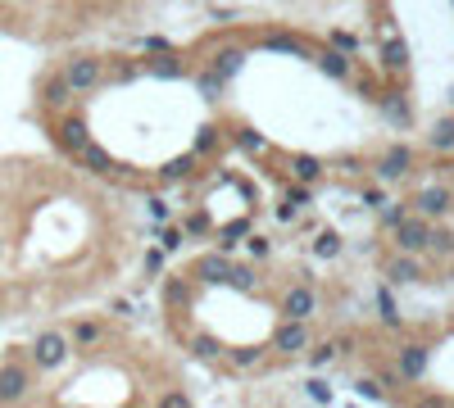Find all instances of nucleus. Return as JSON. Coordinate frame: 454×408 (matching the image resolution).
Returning a JSON list of instances; mask_svg holds the SVG:
<instances>
[{"instance_id": "f257e3e1", "label": "nucleus", "mask_w": 454, "mask_h": 408, "mask_svg": "<svg viewBox=\"0 0 454 408\" xmlns=\"http://www.w3.org/2000/svg\"><path fill=\"white\" fill-rule=\"evenodd\" d=\"M64 358H68V336L64 332H41L32 340V367L55 372V367H64Z\"/></svg>"}, {"instance_id": "f03ea898", "label": "nucleus", "mask_w": 454, "mask_h": 408, "mask_svg": "<svg viewBox=\"0 0 454 408\" xmlns=\"http://www.w3.org/2000/svg\"><path fill=\"white\" fill-rule=\"evenodd\" d=\"M432 223H422V218H404L400 227H395V241H400L404 254H427L432 249Z\"/></svg>"}, {"instance_id": "7ed1b4c3", "label": "nucleus", "mask_w": 454, "mask_h": 408, "mask_svg": "<svg viewBox=\"0 0 454 408\" xmlns=\"http://www.w3.org/2000/svg\"><path fill=\"white\" fill-rule=\"evenodd\" d=\"M318 309V295L309 286H291L282 295V313H286V323H309Z\"/></svg>"}, {"instance_id": "20e7f679", "label": "nucleus", "mask_w": 454, "mask_h": 408, "mask_svg": "<svg viewBox=\"0 0 454 408\" xmlns=\"http://www.w3.org/2000/svg\"><path fill=\"white\" fill-rule=\"evenodd\" d=\"M28 386H32V372H28L23 363L0 367V404H19V399L28 395Z\"/></svg>"}, {"instance_id": "39448f33", "label": "nucleus", "mask_w": 454, "mask_h": 408, "mask_svg": "<svg viewBox=\"0 0 454 408\" xmlns=\"http://www.w3.org/2000/svg\"><path fill=\"white\" fill-rule=\"evenodd\" d=\"M418 218L422 223H432V218H441V214H450V204H454V191L450 186H422L418 191Z\"/></svg>"}, {"instance_id": "423d86ee", "label": "nucleus", "mask_w": 454, "mask_h": 408, "mask_svg": "<svg viewBox=\"0 0 454 408\" xmlns=\"http://www.w3.org/2000/svg\"><path fill=\"white\" fill-rule=\"evenodd\" d=\"M64 82H68V91H91L100 82V59L96 54H77L73 64L64 68Z\"/></svg>"}, {"instance_id": "0eeeda50", "label": "nucleus", "mask_w": 454, "mask_h": 408, "mask_svg": "<svg viewBox=\"0 0 454 408\" xmlns=\"http://www.w3.org/2000/svg\"><path fill=\"white\" fill-rule=\"evenodd\" d=\"M309 323H282L277 332H273V345H277V354H300L304 345H309Z\"/></svg>"}, {"instance_id": "6e6552de", "label": "nucleus", "mask_w": 454, "mask_h": 408, "mask_svg": "<svg viewBox=\"0 0 454 408\" xmlns=\"http://www.w3.org/2000/svg\"><path fill=\"white\" fill-rule=\"evenodd\" d=\"M59 141H64V150L82 154V150L91 145V136H87V119H82V114H68V119L59 123Z\"/></svg>"}, {"instance_id": "1a4fd4ad", "label": "nucleus", "mask_w": 454, "mask_h": 408, "mask_svg": "<svg viewBox=\"0 0 454 408\" xmlns=\"http://www.w3.org/2000/svg\"><path fill=\"white\" fill-rule=\"evenodd\" d=\"M422 372H427V349L422 345H404L400 349V376L404 381H418Z\"/></svg>"}, {"instance_id": "9d476101", "label": "nucleus", "mask_w": 454, "mask_h": 408, "mask_svg": "<svg viewBox=\"0 0 454 408\" xmlns=\"http://www.w3.org/2000/svg\"><path fill=\"white\" fill-rule=\"evenodd\" d=\"M404 168H409V145H391V154L382 159V182H395V177H404Z\"/></svg>"}, {"instance_id": "9b49d317", "label": "nucleus", "mask_w": 454, "mask_h": 408, "mask_svg": "<svg viewBox=\"0 0 454 408\" xmlns=\"http://www.w3.org/2000/svg\"><path fill=\"white\" fill-rule=\"evenodd\" d=\"M382 64H386L391 73H404V68H409V45H404L400 37H391V41L382 45Z\"/></svg>"}, {"instance_id": "f8f14e48", "label": "nucleus", "mask_w": 454, "mask_h": 408, "mask_svg": "<svg viewBox=\"0 0 454 408\" xmlns=\"http://www.w3.org/2000/svg\"><path fill=\"white\" fill-rule=\"evenodd\" d=\"M427 141H432V150L450 154V150H454V114H445V119L432 127V136H427Z\"/></svg>"}, {"instance_id": "ddd939ff", "label": "nucleus", "mask_w": 454, "mask_h": 408, "mask_svg": "<svg viewBox=\"0 0 454 408\" xmlns=\"http://www.w3.org/2000/svg\"><path fill=\"white\" fill-rule=\"evenodd\" d=\"M291 168H295V177H300V182H318V177H323V163L309 159V154H295Z\"/></svg>"}, {"instance_id": "4468645a", "label": "nucleus", "mask_w": 454, "mask_h": 408, "mask_svg": "<svg viewBox=\"0 0 454 408\" xmlns=\"http://www.w3.org/2000/svg\"><path fill=\"white\" fill-rule=\"evenodd\" d=\"M341 254V236L336 232H318L314 236V258H336Z\"/></svg>"}, {"instance_id": "2eb2a0df", "label": "nucleus", "mask_w": 454, "mask_h": 408, "mask_svg": "<svg viewBox=\"0 0 454 408\" xmlns=\"http://www.w3.org/2000/svg\"><path fill=\"white\" fill-rule=\"evenodd\" d=\"M227 286L255 290V286H259V272H255V268H241V263H232V272H227Z\"/></svg>"}, {"instance_id": "dca6fc26", "label": "nucleus", "mask_w": 454, "mask_h": 408, "mask_svg": "<svg viewBox=\"0 0 454 408\" xmlns=\"http://www.w3.org/2000/svg\"><path fill=\"white\" fill-rule=\"evenodd\" d=\"M327 41H332V54H341V59L359 50V37H355V32H346V28H336V32L327 37Z\"/></svg>"}, {"instance_id": "f3484780", "label": "nucleus", "mask_w": 454, "mask_h": 408, "mask_svg": "<svg viewBox=\"0 0 454 408\" xmlns=\"http://www.w3.org/2000/svg\"><path fill=\"white\" fill-rule=\"evenodd\" d=\"M77 159L87 163V168H96V172H109V168H114V159H109V154L100 150L96 141H91V145H87V150H82V154H77Z\"/></svg>"}, {"instance_id": "a211bd4d", "label": "nucleus", "mask_w": 454, "mask_h": 408, "mask_svg": "<svg viewBox=\"0 0 454 408\" xmlns=\"http://www.w3.org/2000/svg\"><path fill=\"white\" fill-rule=\"evenodd\" d=\"M227 272H232V263H227L223 254H214V258L200 263V277H205V281H227Z\"/></svg>"}, {"instance_id": "6ab92c4d", "label": "nucleus", "mask_w": 454, "mask_h": 408, "mask_svg": "<svg viewBox=\"0 0 454 408\" xmlns=\"http://www.w3.org/2000/svg\"><path fill=\"white\" fill-rule=\"evenodd\" d=\"M318 68H323L327 77H336V82H341V77L350 73V59H341V54H332V50H327V54H318Z\"/></svg>"}, {"instance_id": "aec40b11", "label": "nucleus", "mask_w": 454, "mask_h": 408, "mask_svg": "<svg viewBox=\"0 0 454 408\" xmlns=\"http://www.w3.org/2000/svg\"><path fill=\"white\" fill-rule=\"evenodd\" d=\"M377 313L386 323H400V309H395V290L391 286H377Z\"/></svg>"}, {"instance_id": "412c9836", "label": "nucleus", "mask_w": 454, "mask_h": 408, "mask_svg": "<svg viewBox=\"0 0 454 408\" xmlns=\"http://www.w3.org/2000/svg\"><path fill=\"white\" fill-rule=\"evenodd\" d=\"M237 68H241V50H223V54L214 59V73L223 77V82H232V73H237Z\"/></svg>"}, {"instance_id": "4be33fe9", "label": "nucleus", "mask_w": 454, "mask_h": 408, "mask_svg": "<svg viewBox=\"0 0 454 408\" xmlns=\"http://www.w3.org/2000/svg\"><path fill=\"white\" fill-rule=\"evenodd\" d=\"M73 96V91H68V82H64V73H55L50 82H46V105H64V100Z\"/></svg>"}, {"instance_id": "5701e85b", "label": "nucleus", "mask_w": 454, "mask_h": 408, "mask_svg": "<svg viewBox=\"0 0 454 408\" xmlns=\"http://www.w3.org/2000/svg\"><path fill=\"white\" fill-rule=\"evenodd\" d=\"M382 109H386L391 123H400V127L409 123V100H404V96H386V105H382Z\"/></svg>"}, {"instance_id": "b1692460", "label": "nucleus", "mask_w": 454, "mask_h": 408, "mask_svg": "<svg viewBox=\"0 0 454 408\" xmlns=\"http://www.w3.org/2000/svg\"><path fill=\"white\" fill-rule=\"evenodd\" d=\"M150 73L155 77H182V59H177V54H164V59L150 64Z\"/></svg>"}, {"instance_id": "393cba45", "label": "nucleus", "mask_w": 454, "mask_h": 408, "mask_svg": "<svg viewBox=\"0 0 454 408\" xmlns=\"http://www.w3.org/2000/svg\"><path fill=\"white\" fill-rule=\"evenodd\" d=\"M391 281H418V263L413 258H395L391 263Z\"/></svg>"}, {"instance_id": "a878e982", "label": "nucleus", "mask_w": 454, "mask_h": 408, "mask_svg": "<svg viewBox=\"0 0 454 408\" xmlns=\"http://www.w3.org/2000/svg\"><path fill=\"white\" fill-rule=\"evenodd\" d=\"M223 77H218L214 73V68H209V73H200V91H205V100H218V96H223Z\"/></svg>"}, {"instance_id": "bb28decb", "label": "nucleus", "mask_w": 454, "mask_h": 408, "mask_svg": "<svg viewBox=\"0 0 454 408\" xmlns=\"http://www.w3.org/2000/svg\"><path fill=\"white\" fill-rule=\"evenodd\" d=\"M304 395L314 399V404H332V386H327V381H314V376L304 381Z\"/></svg>"}, {"instance_id": "cd10ccee", "label": "nucleus", "mask_w": 454, "mask_h": 408, "mask_svg": "<svg viewBox=\"0 0 454 408\" xmlns=\"http://www.w3.org/2000/svg\"><path fill=\"white\" fill-rule=\"evenodd\" d=\"M159 408H195V404H191V395H186V390H164V395H159Z\"/></svg>"}, {"instance_id": "c85d7f7f", "label": "nucleus", "mask_w": 454, "mask_h": 408, "mask_svg": "<svg viewBox=\"0 0 454 408\" xmlns=\"http://www.w3.org/2000/svg\"><path fill=\"white\" fill-rule=\"evenodd\" d=\"M73 340L77 345H96L100 340V323H77L73 327Z\"/></svg>"}, {"instance_id": "c756f323", "label": "nucleus", "mask_w": 454, "mask_h": 408, "mask_svg": "<svg viewBox=\"0 0 454 408\" xmlns=\"http://www.w3.org/2000/svg\"><path fill=\"white\" fill-rule=\"evenodd\" d=\"M218 145V127H200V136H195V154H209Z\"/></svg>"}, {"instance_id": "7c9ffc66", "label": "nucleus", "mask_w": 454, "mask_h": 408, "mask_svg": "<svg viewBox=\"0 0 454 408\" xmlns=\"http://www.w3.org/2000/svg\"><path fill=\"white\" fill-rule=\"evenodd\" d=\"M191 349H195L200 358H214V354H218V340H214V336H195Z\"/></svg>"}, {"instance_id": "2f4dec72", "label": "nucleus", "mask_w": 454, "mask_h": 408, "mask_svg": "<svg viewBox=\"0 0 454 408\" xmlns=\"http://www.w3.org/2000/svg\"><path fill=\"white\" fill-rule=\"evenodd\" d=\"M146 50H150L155 59H164V54H173V41H168V37H146Z\"/></svg>"}, {"instance_id": "473e14b6", "label": "nucleus", "mask_w": 454, "mask_h": 408, "mask_svg": "<svg viewBox=\"0 0 454 408\" xmlns=\"http://www.w3.org/2000/svg\"><path fill=\"white\" fill-rule=\"evenodd\" d=\"M259 358H264V349L246 345V349H237V354H232V363H237V367H250V363H259Z\"/></svg>"}, {"instance_id": "72a5a7b5", "label": "nucleus", "mask_w": 454, "mask_h": 408, "mask_svg": "<svg viewBox=\"0 0 454 408\" xmlns=\"http://www.w3.org/2000/svg\"><path fill=\"white\" fill-rule=\"evenodd\" d=\"M432 249L436 254H454V232H432Z\"/></svg>"}, {"instance_id": "f704fd0d", "label": "nucleus", "mask_w": 454, "mask_h": 408, "mask_svg": "<svg viewBox=\"0 0 454 408\" xmlns=\"http://www.w3.org/2000/svg\"><path fill=\"white\" fill-rule=\"evenodd\" d=\"M159 245L164 249H177V245H182V232H177V227H159Z\"/></svg>"}, {"instance_id": "c9c22d12", "label": "nucleus", "mask_w": 454, "mask_h": 408, "mask_svg": "<svg viewBox=\"0 0 454 408\" xmlns=\"http://www.w3.org/2000/svg\"><path fill=\"white\" fill-rule=\"evenodd\" d=\"M241 145H246L250 154H264V136H259V132H250V127L241 132Z\"/></svg>"}, {"instance_id": "e433bc0d", "label": "nucleus", "mask_w": 454, "mask_h": 408, "mask_svg": "<svg viewBox=\"0 0 454 408\" xmlns=\"http://www.w3.org/2000/svg\"><path fill=\"white\" fill-rule=\"evenodd\" d=\"M404 218H409V214H404L400 204H391L386 214H382V223H386V227H391V232H395V227H400V223H404Z\"/></svg>"}, {"instance_id": "4c0bfd02", "label": "nucleus", "mask_w": 454, "mask_h": 408, "mask_svg": "<svg viewBox=\"0 0 454 408\" xmlns=\"http://www.w3.org/2000/svg\"><path fill=\"white\" fill-rule=\"evenodd\" d=\"M246 232H250V223H232V227H223V241L232 245V241H246Z\"/></svg>"}, {"instance_id": "58836bf2", "label": "nucleus", "mask_w": 454, "mask_h": 408, "mask_svg": "<svg viewBox=\"0 0 454 408\" xmlns=\"http://www.w3.org/2000/svg\"><path fill=\"white\" fill-rule=\"evenodd\" d=\"M186 172H191V159H173L168 168H164V177H173V182H177V177H186Z\"/></svg>"}, {"instance_id": "ea45409f", "label": "nucleus", "mask_w": 454, "mask_h": 408, "mask_svg": "<svg viewBox=\"0 0 454 408\" xmlns=\"http://www.w3.org/2000/svg\"><path fill=\"white\" fill-rule=\"evenodd\" d=\"M168 300H173V304H186V281L168 277Z\"/></svg>"}, {"instance_id": "a19ab883", "label": "nucleus", "mask_w": 454, "mask_h": 408, "mask_svg": "<svg viewBox=\"0 0 454 408\" xmlns=\"http://www.w3.org/2000/svg\"><path fill=\"white\" fill-rule=\"evenodd\" d=\"M355 390H359V395H368V399H382V386H377V381H355Z\"/></svg>"}, {"instance_id": "79ce46f5", "label": "nucleus", "mask_w": 454, "mask_h": 408, "mask_svg": "<svg viewBox=\"0 0 454 408\" xmlns=\"http://www.w3.org/2000/svg\"><path fill=\"white\" fill-rule=\"evenodd\" d=\"M186 232H191V236H200V232H209V218H205V214H195L191 223H186Z\"/></svg>"}, {"instance_id": "37998d69", "label": "nucleus", "mask_w": 454, "mask_h": 408, "mask_svg": "<svg viewBox=\"0 0 454 408\" xmlns=\"http://www.w3.org/2000/svg\"><path fill=\"white\" fill-rule=\"evenodd\" d=\"M146 268H150V272L164 268V249H150V254H146Z\"/></svg>"}, {"instance_id": "c03bdc74", "label": "nucleus", "mask_w": 454, "mask_h": 408, "mask_svg": "<svg viewBox=\"0 0 454 408\" xmlns=\"http://www.w3.org/2000/svg\"><path fill=\"white\" fill-rule=\"evenodd\" d=\"M332 354H336V345H323V349H318V354H314V367H323V363H332Z\"/></svg>"}, {"instance_id": "a18cd8bd", "label": "nucleus", "mask_w": 454, "mask_h": 408, "mask_svg": "<svg viewBox=\"0 0 454 408\" xmlns=\"http://www.w3.org/2000/svg\"><path fill=\"white\" fill-rule=\"evenodd\" d=\"M250 254H255V258H264V254H268V241H264V236H255V241H250Z\"/></svg>"}]
</instances>
